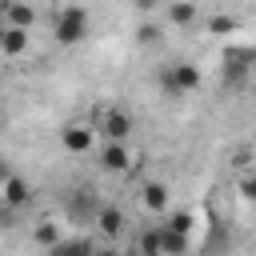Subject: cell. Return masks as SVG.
I'll use <instances>...</instances> for the list:
<instances>
[{"label":"cell","instance_id":"obj_15","mask_svg":"<svg viewBox=\"0 0 256 256\" xmlns=\"http://www.w3.org/2000/svg\"><path fill=\"white\" fill-rule=\"evenodd\" d=\"M160 224H164L168 232H176V236H188V240H192V228H196V216H192L188 208H180V212H168V216H164Z\"/></svg>","mask_w":256,"mask_h":256},{"label":"cell","instance_id":"obj_8","mask_svg":"<svg viewBox=\"0 0 256 256\" xmlns=\"http://www.w3.org/2000/svg\"><path fill=\"white\" fill-rule=\"evenodd\" d=\"M140 204H144V212H148V216L164 220V216H168V184L148 180V184L140 188Z\"/></svg>","mask_w":256,"mask_h":256},{"label":"cell","instance_id":"obj_6","mask_svg":"<svg viewBox=\"0 0 256 256\" xmlns=\"http://www.w3.org/2000/svg\"><path fill=\"white\" fill-rule=\"evenodd\" d=\"M0 204L8 208V212H20V208H28L32 204V184L24 180V176H8L4 184H0Z\"/></svg>","mask_w":256,"mask_h":256},{"label":"cell","instance_id":"obj_3","mask_svg":"<svg viewBox=\"0 0 256 256\" xmlns=\"http://www.w3.org/2000/svg\"><path fill=\"white\" fill-rule=\"evenodd\" d=\"M160 84H164L168 96H188V92H196V88L204 84V76H200V68H196L192 60H172V64L164 68Z\"/></svg>","mask_w":256,"mask_h":256},{"label":"cell","instance_id":"obj_7","mask_svg":"<svg viewBox=\"0 0 256 256\" xmlns=\"http://www.w3.org/2000/svg\"><path fill=\"white\" fill-rule=\"evenodd\" d=\"M0 16H4V28H20V32H32V24H36V8L32 4H20V0H8V4H0Z\"/></svg>","mask_w":256,"mask_h":256},{"label":"cell","instance_id":"obj_16","mask_svg":"<svg viewBox=\"0 0 256 256\" xmlns=\"http://www.w3.org/2000/svg\"><path fill=\"white\" fill-rule=\"evenodd\" d=\"M136 256H160V228H144L140 240H136Z\"/></svg>","mask_w":256,"mask_h":256},{"label":"cell","instance_id":"obj_12","mask_svg":"<svg viewBox=\"0 0 256 256\" xmlns=\"http://www.w3.org/2000/svg\"><path fill=\"white\" fill-rule=\"evenodd\" d=\"M60 240H64V228H60L56 220H48V216H44V220H36V224H32V244H36V248H44V252H48V248H56Z\"/></svg>","mask_w":256,"mask_h":256},{"label":"cell","instance_id":"obj_13","mask_svg":"<svg viewBox=\"0 0 256 256\" xmlns=\"http://www.w3.org/2000/svg\"><path fill=\"white\" fill-rule=\"evenodd\" d=\"M96 248H92V240L88 236H64L56 248H48L44 256H92Z\"/></svg>","mask_w":256,"mask_h":256},{"label":"cell","instance_id":"obj_17","mask_svg":"<svg viewBox=\"0 0 256 256\" xmlns=\"http://www.w3.org/2000/svg\"><path fill=\"white\" fill-rule=\"evenodd\" d=\"M136 40H140L144 48H152V44H160V40H164V24H160V20H144V24L136 28Z\"/></svg>","mask_w":256,"mask_h":256},{"label":"cell","instance_id":"obj_14","mask_svg":"<svg viewBox=\"0 0 256 256\" xmlns=\"http://www.w3.org/2000/svg\"><path fill=\"white\" fill-rule=\"evenodd\" d=\"M156 228H160V256H188V248H192L188 236H176L164 224H156Z\"/></svg>","mask_w":256,"mask_h":256},{"label":"cell","instance_id":"obj_1","mask_svg":"<svg viewBox=\"0 0 256 256\" xmlns=\"http://www.w3.org/2000/svg\"><path fill=\"white\" fill-rule=\"evenodd\" d=\"M92 128H96V136H104L108 144H128V136H132V112L128 108H100L96 116H92Z\"/></svg>","mask_w":256,"mask_h":256},{"label":"cell","instance_id":"obj_2","mask_svg":"<svg viewBox=\"0 0 256 256\" xmlns=\"http://www.w3.org/2000/svg\"><path fill=\"white\" fill-rule=\"evenodd\" d=\"M52 36H56L60 44H80V40L88 36V8H80V4H64V8L56 12Z\"/></svg>","mask_w":256,"mask_h":256},{"label":"cell","instance_id":"obj_19","mask_svg":"<svg viewBox=\"0 0 256 256\" xmlns=\"http://www.w3.org/2000/svg\"><path fill=\"white\" fill-rule=\"evenodd\" d=\"M240 196L244 200H256V172H244L240 176Z\"/></svg>","mask_w":256,"mask_h":256},{"label":"cell","instance_id":"obj_20","mask_svg":"<svg viewBox=\"0 0 256 256\" xmlns=\"http://www.w3.org/2000/svg\"><path fill=\"white\" fill-rule=\"evenodd\" d=\"M8 176H12V164H8V160H4V156H0V184H4V180H8Z\"/></svg>","mask_w":256,"mask_h":256},{"label":"cell","instance_id":"obj_11","mask_svg":"<svg viewBox=\"0 0 256 256\" xmlns=\"http://www.w3.org/2000/svg\"><path fill=\"white\" fill-rule=\"evenodd\" d=\"M160 16H164V24H172V28H192V24L200 20V4H188V0H180V4H164Z\"/></svg>","mask_w":256,"mask_h":256},{"label":"cell","instance_id":"obj_10","mask_svg":"<svg viewBox=\"0 0 256 256\" xmlns=\"http://www.w3.org/2000/svg\"><path fill=\"white\" fill-rule=\"evenodd\" d=\"M28 48H32V32H20V28L0 32V60H20Z\"/></svg>","mask_w":256,"mask_h":256},{"label":"cell","instance_id":"obj_18","mask_svg":"<svg viewBox=\"0 0 256 256\" xmlns=\"http://www.w3.org/2000/svg\"><path fill=\"white\" fill-rule=\"evenodd\" d=\"M232 28H236V16H228V12H212V16H208V32L224 36V32H232Z\"/></svg>","mask_w":256,"mask_h":256},{"label":"cell","instance_id":"obj_21","mask_svg":"<svg viewBox=\"0 0 256 256\" xmlns=\"http://www.w3.org/2000/svg\"><path fill=\"white\" fill-rule=\"evenodd\" d=\"M92 256H120V252H116V248H96Z\"/></svg>","mask_w":256,"mask_h":256},{"label":"cell","instance_id":"obj_5","mask_svg":"<svg viewBox=\"0 0 256 256\" xmlns=\"http://www.w3.org/2000/svg\"><path fill=\"white\" fill-rule=\"evenodd\" d=\"M96 160H100V168H104V172L128 176V172H136L140 152H136V148H128V144H104V148L96 152Z\"/></svg>","mask_w":256,"mask_h":256},{"label":"cell","instance_id":"obj_4","mask_svg":"<svg viewBox=\"0 0 256 256\" xmlns=\"http://www.w3.org/2000/svg\"><path fill=\"white\" fill-rule=\"evenodd\" d=\"M60 148L72 152V156L96 152V128H92L88 120H68V124L60 128Z\"/></svg>","mask_w":256,"mask_h":256},{"label":"cell","instance_id":"obj_23","mask_svg":"<svg viewBox=\"0 0 256 256\" xmlns=\"http://www.w3.org/2000/svg\"><path fill=\"white\" fill-rule=\"evenodd\" d=\"M252 84H256V72H252Z\"/></svg>","mask_w":256,"mask_h":256},{"label":"cell","instance_id":"obj_22","mask_svg":"<svg viewBox=\"0 0 256 256\" xmlns=\"http://www.w3.org/2000/svg\"><path fill=\"white\" fill-rule=\"evenodd\" d=\"M0 128H4V108H0Z\"/></svg>","mask_w":256,"mask_h":256},{"label":"cell","instance_id":"obj_9","mask_svg":"<svg viewBox=\"0 0 256 256\" xmlns=\"http://www.w3.org/2000/svg\"><path fill=\"white\" fill-rule=\"evenodd\" d=\"M92 224H96V232L100 236H108V240H116L120 232H124V208H116V204H100L96 208V216H92Z\"/></svg>","mask_w":256,"mask_h":256}]
</instances>
